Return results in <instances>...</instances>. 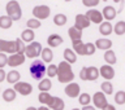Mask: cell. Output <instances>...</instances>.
I'll return each instance as SVG.
<instances>
[{
  "label": "cell",
  "mask_w": 125,
  "mask_h": 110,
  "mask_svg": "<svg viewBox=\"0 0 125 110\" xmlns=\"http://www.w3.org/2000/svg\"><path fill=\"white\" fill-rule=\"evenodd\" d=\"M56 76L60 83H69V82L74 80V73L72 70V64L66 62L65 60L61 61L57 65V73Z\"/></svg>",
  "instance_id": "1"
},
{
  "label": "cell",
  "mask_w": 125,
  "mask_h": 110,
  "mask_svg": "<svg viewBox=\"0 0 125 110\" xmlns=\"http://www.w3.org/2000/svg\"><path fill=\"white\" fill-rule=\"evenodd\" d=\"M30 75L35 80H41L46 74V66L42 60H34L30 65Z\"/></svg>",
  "instance_id": "2"
},
{
  "label": "cell",
  "mask_w": 125,
  "mask_h": 110,
  "mask_svg": "<svg viewBox=\"0 0 125 110\" xmlns=\"http://www.w3.org/2000/svg\"><path fill=\"white\" fill-rule=\"evenodd\" d=\"M5 10H7V16H9L12 18V21H18V19L22 17V9H21V7H20L17 0H10V1H8L7 7H5Z\"/></svg>",
  "instance_id": "3"
},
{
  "label": "cell",
  "mask_w": 125,
  "mask_h": 110,
  "mask_svg": "<svg viewBox=\"0 0 125 110\" xmlns=\"http://www.w3.org/2000/svg\"><path fill=\"white\" fill-rule=\"evenodd\" d=\"M42 51V44L39 42H30L27 45H25V51H23V54L27 58H38L39 54H41Z\"/></svg>",
  "instance_id": "4"
},
{
  "label": "cell",
  "mask_w": 125,
  "mask_h": 110,
  "mask_svg": "<svg viewBox=\"0 0 125 110\" xmlns=\"http://www.w3.org/2000/svg\"><path fill=\"white\" fill-rule=\"evenodd\" d=\"M26 60V56L23 53H18V52H14V53H10V56L8 57L7 60V65H9L10 68H17V66L22 65Z\"/></svg>",
  "instance_id": "5"
},
{
  "label": "cell",
  "mask_w": 125,
  "mask_h": 110,
  "mask_svg": "<svg viewBox=\"0 0 125 110\" xmlns=\"http://www.w3.org/2000/svg\"><path fill=\"white\" fill-rule=\"evenodd\" d=\"M13 89L17 93H20L21 96H29L31 92H33V85L30 83H26V82H16Z\"/></svg>",
  "instance_id": "6"
},
{
  "label": "cell",
  "mask_w": 125,
  "mask_h": 110,
  "mask_svg": "<svg viewBox=\"0 0 125 110\" xmlns=\"http://www.w3.org/2000/svg\"><path fill=\"white\" fill-rule=\"evenodd\" d=\"M65 95L70 97V99H76L78 97V95L81 93V88H80V84L76 83V82H69V83H66V87H65Z\"/></svg>",
  "instance_id": "7"
},
{
  "label": "cell",
  "mask_w": 125,
  "mask_h": 110,
  "mask_svg": "<svg viewBox=\"0 0 125 110\" xmlns=\"http://www.w3.org/2000/svg\"><path fill=\"white\" fill-rule=\"evenodd\" d=\"M50 13H51V9H50V7H47V5H37V7H34V9H33V16L38 19L48 18Z\"/></svg>",
  "instance_id": "8"
},
{
  "label": "cell",
  "mask_w": 125,
  "mask_h": 110,
  "mask_svg": "<svg viewBox=\"0 0 125 110\" xmlns=\"http://www.w3.org/2000/svg\"><path fill=\"white\" fill-rule=\"evenodd\" d=\"M91 101L94 102V106L96 109H103L105 106V104L108 102L107 101V97L103 92H96L94 93V96L91 97Z\"/></svg>",
  "instance_id": "9"
},
{
  "label": "cell",
  "mask_w": 125,
  "mask_h": 110,
  "mask_svg": "<svg viewBox=\"0 0 125 110\" xmlns=\"http://www.w3.org/2000/svg\"><path fill=\"white\" fill-rule=\"evenodd\" d=\"M99 76H102L105 80H112L115 78V70H113L112 65H103L99 69Z\"/></svg>",
  "instance_id": "10"
},
{
  "label": "cell",
  "mask_w": 125,
  "mask_h": 110,
  "mask_svg": "<svg viewBox=\"0 0 125 110\" xmlns=\"http://www.w3.org/2000/svg\"><path fill=\"white\" fill-rule=\"evenodd\" d=\"M90 19L86 17V14H77L76 16V18H74V26L77 27V29H80V30H83V29H87V27L90 26Z\"/></svg>",
  "instance_id": "11"
},
{
  "label": "cell",
  "mask_w": 125,
  "mask_h": 110,
  "mask_svg": "<svg viewBox=\"0 0 125 110\" xmlns=\"http://www.w3.org/2000/svg\"><path fill=\"white\" fill-rule=\"evenodd\" d=\"M0 52L4 53H14L16 52V42L14 40H4L0 39Z\"/></svg>",
  "instance_id": "12"
},
{
  "label": "cell",
  "mask_w": 125,
  "mask_h": 110,
  "mask_svg": "<svg viewBox=\"0 0 125 110\" xmlns=\"http://www.w3.org/2000/svg\"><path fill=\"white\" fill-rule=\"evenodd\" d=\"M47 106L52 110H62L65 108V104L60 97H56V96H51V99L48 100L47 102Z\"/></svg>",
  "instance_id": "13"
},
{
  "label": "cell",
  "mask_w": 125,
  "mask_h": 110,
  "mask_svg": "<svg viewBox=\"0 0 125 110\" xmlns=\"http://www.w3.org/2000/svg\"><path fill=\"white\" fill-rule=\"evenodd\" d=\"M86 17H87L90 19V22H93V23H99L103 21V16H102V12L99 10H96V9H89L87 12H86Z\"/></svg>",
  "instance_id": "14"
},
{
  "label": "cell",
  "mask_w": 125,
  "mask_h": 110,
  "mask_svg": "<svg viewBox=\"0 0 125 110\" xmlns=\"http://www.w3.org/2000/svg\"><path fill=\"white\" fill-rule=\"evenodd\" d=\"M64 42V39H62L59 34H51L48 39H47V44H48L50 48H56L61 44V43Z\"/></svg>",
  "instance_id": "15"
},
{
  "label": "cell",
  "mask_w": 125,
  "mask_h": 110,
  "mask_svg": "<svg viewBox=\"0 0 125 110\" xmlns=\"http://www.w3.org/2000/svg\"><path fill=\"white\" fill-rule=\"evenodd\" d=\"M102 16H103V18H105L107 21H112V19L117 16V10L113 7L107 5V7L103 8V10H102Z\"/></svg>",
  "instance_id": "16"
},
{
  "label": "cell",
  "mask_w": 125,
  "mask_h": 110,
  "mask_svg": "<svg viewBox=\"0 0 125 110\" xmlns=\"http://www.w3.org/2000/svg\"><path fill=\"white\" fill-rule=\"evenodd\" d=\"M112 25L109 21H102L99 23V33L103 35V36H108V35H111L113 31H112Z\"/></svg>",
  "instance_id": "17"
},
{
  "label": "cell",
  "mask_w": 125,
  "mask_h": 110,
  "mask_svg": "<svg viewBox=\"0 0 125 110\" xmlns=\"http://www.w3.org/2000/svg\"><path fill=\"white\" fill-rule=\"evenodd\" d=\"M72 45H73V51L76 52V54L85 56V43L81 39H74V40H72Z\"/></svg>",
  "instance_id": "18"
},
{
  "label": "cell",
  "mask_w": 125,
  "mask_h": 110,
  "mask_svg": "<svg viewBox=\"0 0 125 110\" xmlns=\"http://www.w3.org/2000/svg\"><path fill=\"white\" fill-rule=\"evenodd\" d=\"M112 47V42L109 39H96L95 40V48L96 49H102V51H105V49H109Z\"/></svg>",
  "instance_id": "19"
},
{
  "label": "cell",
  "mask_w": 125,
  "mask_h": 110,
  "mask_svg": "<svg viewBox=\"0 0 125 110\" xmlns=\"http://www.w3.org/2000/svg\"><path fill=\"white\" fill-rule=\"evenodd\" d=\"M35 39V34H34V30L33 29H25L22 31V34H21V40L23 43H30V42H33Z\"/></svg>",
  "instance_id": "20"
},
{
  "label": "cell",
  "mask_w": 125,
  "mask_h": 110,
  "mask_svg": "<svg viewBox=\"0 0 125 110\" xmlns=\"http://www.w3.org/2000/svg\"><path fill=\"white\" fill-rule=\"evenodd\" d=\"M39 56H42V61L47 62V64L52 62V60H53V53H52V49H51L50 47H48V48H42Z\"/></svg>",
  "instance_id": "21"
},
{
  "label": "cell",
  "mask_w": 125,
  "mask_h": 110,
  "mask_svg": "<svg viewBox=\"0 0 125 110\" xmlns=\"http://www.w3.org/2000/svg\"><path fill=\"white\" fill-rule=\"evenodd\" d=\"M16 96H17V92H16L13 88H7V89H4V92H3V100L5 101V102H12V101H14Z\"/></svg>",
  "instance_id": "22"
},
{
  "label": "cell",
  "mask_w": 125,
  "mask_h": 110,
  "mask_svg": "<svg viewBox=\"0 0 125 110\" xmlns=\"http://www.w3.org/2000/svg\"><path fill=\"white\" fill-rule=\"evenodd\" d=\"M64 60L66 62H69V64H76L77 62V54L74 52L73 49L70 48H66L64 51Z\"/></svg>",
  "instance_id": "23"
},
{
  "label": "cell",
  "mask_w": 125,
  "mask_h": 110,
  "mask_svg": "<svg viewBox=\"0 0 125 110\" xmlns=\"http://www.w3.org/2000/svg\"><path fill=\"white\" fill-rule=\"evenodd\" d=\"M20 78H21V75H20V73L17 70H10L8 74H5V80L9 84H14L16 82L20 80Z\"/></svg>",
  "instance_id": "24"
},
{
  "label": "cell",
  "mask_w": 125,
  "mask_h": 110,
  "mask_svg": "<svg viewBox=\"0 0 125 110\" xmlns=\"http://www.w3.org/2000/svg\"><path fill=\"white\" fill-rule=\"evenodd\" d=\"M104 61L107 62L108 65H115L116 64V54L115 52L109 48V49H105V52H104Z\"/></svg>",
  "instance_id": "25"
},
{
  "label": "cell",
  "mask_w": 125,
  "mask_h": 110,
  "mask_svg": "<svg viewBox=\"0 0 125 110\" xmlns=\"http://www.w3.org/2000/svg\"><path fill=\"white\" fill-rule=\"evenodd\" d=\"M87 70V80H96L99 78V69H96L95 66H90V68H86Z\"/></svg>",
  "instance_id": "26"
},
{
  "label": "cell",
  "mask_w": 125,
  "mask_h": 110,
  "mask_svg": "<svg viewBox=\"0 0 125 110\" xmlns=\"http://www.w3.org/2000/svg\"><path fill=\"white\" fill-rule=\"evenodd\" d=\"M12 23H13V21L9 16H0V29H10Z\"/></svg>",
  "instance_id": "27"
},
{
  "label": "cell",
  "mask_w": 125,
  "mask_h": 110,
  "mask_svg": "<svg viewBox=\"0 0 125 110\" xmlns=\"http://www.w3.org/2000/svg\"><path fill=\"white\" fill-rule=\"evenodd\" d=\"M51 87H52V83H51L50 79H46V78H42L39 80V84H38V89L39 91H47L48 92Z\"/></svg>",
  "instance_id": "28"
},
{
  "label": "cell",
  "mask_w": 125,
  "mask_h": 110,
  "mask_svg": "<svg viewBox=\"0 0 125 110\" xmlns=\"http://www.w3.org/2000/svg\"><path fill=\"white\" fill-rule=\"evenodd\" d=\"M68 35H69V38L72 39V40H74V39H81L82 38V30L77 29L76 26H72L68 30Z\"/></svg>",
  "instance_id": "29"
},
{
  "label": "cell",
  "mask_w": 125,
  "mask_h": 110,
  "mask_svg": "<svg viewBox=\"0 0 125 110\" xmlns=\"http://www.w3.org/2000/svg\"><path fill=\"white\" fill-rule=\"evenodd\" d=\"M100 88H102V92H103L104 95H112L113 93V85L109 80L103 82V83L100 84Z\"/></svg>",
  "instance_id": "30"
},
{
  "label": "cell",
  "mask_w": 125,
  "mask_h": 110,
  "mask_svg": "<svg viewBox=\"0 0 125 110\" xmlns=\"http://www.w3.org/2000/svg\"><path fill=\"white\" fill-rule=\"evenodd\" d=\"M66 21H68V18H66V16L62 14V13H57L53 17V23L56 26H64L66 23Z\"/></svg>",
  "instance_id": "31"
},
{
  "label": "cell",
  "mask_w": 125,
  "mask_h": 110,
  "mask_svg": "<svg viewBox=\"0 0 125 110\" xmlns=\"http://www.w3.org/2000/svg\"><path fill=\"white\" fill-rule=\"evenodd\" d=\"M112 31H115V34L119 35V36L124 35L125 34V22L124 21H119L115 25V27H112Z\"/></svg>",
  "instance_id": "32"
},
{
  "label": "cell",
  "mask_w": 125,
  "mask_h": 110,
  "mask_svg": "<svg viewBox=\"0 0 125 110\" xmlns=\"http://www.w3.org/2000/svg\"><path fill=\"white\" fill-rule=\"evenodd\" d=\"M78 102L81 104V106H83V105H87L91 102V96L89 95V93H80L78 95Z\"/></svg>",
  "instance_id": "33"
},
{
  "label": "cell",
  "mask_w": 125,
  "mask_h": 110,
  "mask_svg": "<svg viewBox=\"0 0 125 110\" xmlns=\"http://www.w3.org/2000/svg\"><path fill=\"white\" fill-rule=\"evenodd\" d=\"M95 44L94 43H85V56H91L95 53Z\"/></svg>",
  "instance_id": "34"
},
{
  "label": "cell",
  "mask_w": 125,
  "mask_h": 110,
  "mask_svg": "<svg viewBox=\"0 0 125 110\" xmlns=\"http://www.w3.org/2000/svg\"><path fill=\"white\" fill-rule=\"evenodd\" d=\"M26 26L29 27V29H39L41 27V19L38 18H30L29 21L26 22Z\"/></svg>",
  "instance_id": "35"
},
{
  "label": "cell",
  "mask_w": 125,
  "mask_h": 110,
  "mask_svg": "<svg viewBox=\"0 0 125 110\" xmlns=\"http://www.w3.org/2000/svg\"><path fill=\"white\" fill-rule=\"evenodd\" d=\"M50 99H51V95H50L47 91H41V93H39V96H38L39 102H41V104H44V105H47V102H48Z\"/></svg>",
  "instance_id": "36"
},
{
  "label": "cell",
  "mask_w": 125,
  "mask_h": 110,
  "mask_svg": "<svg viewBox=\"0 0 125 110\" xmlns=\"http://www.w3.org/2000/svg\"><path fill=\"white\" fill-rule=\"evenodd\" d=\"M115 101L117 105H124L125 104V92L124 91H117L115 93Z\"/></svg>",
  "instance_id": "37"
},
{
  "label": "cell",
  "mask_w": 125,
  "mask_h": 110,
  "mask_svg": "<svg viewBox=\"0 0 125 110\" xmlns=\"http://www.w3.org/2000/svg\"><path fill=\"white\" fill-rule=\"evenodd\" d=\"M56 73H57V66H56V65L51 64L48 68H46V74H47V75H48L50 78L56 76Z\"/></svg>",
  "instance_id": "38"
},
{
  "label": "cell",
  "mask_w": 125,
  "mask_h": 110,
  "mask_svg": "<svg viewBox=\"0 0 125 110\" xmlns=\"http://www.w3.org/2000/svg\"><path fill=\"white\" fill-rule=\"evenodd\" d=\"M16 52L18 53H23V51H25V43H23L21 39H16Z\"/></svg>",
  "instance_id": "39"
},
{
  "label": "cell",
  "mask_w": 125,
  "mask_h": 110,
  "mask_svg": "<svg viewBox=\"0 0 125 110\" xmlns=\"http://www.w3.org/2000/svg\"><path fill=\"white\" fill-rule=\"evenodd\" d=\"M100 3V0H82V4L87 8H94Z\"/></svg>",
  "instance_id": "40"
},
{
  "label": "cell",
  "mask_w": 125,
  "mask_h": 110,
  "mask_svg": "<svg viewBox=\"0 0 125 110\" xmlns=\"http://www.w3.org/2000/svg\"><path fill=\"white\" fill-rule=\"evenodd\" d=\"M7 60H8L7 53L0 52V68H3V69H4V66H7Z\"/></svg>",
  "instance_id": "41"
},
{
  "label": "cell",
  "mask_w": 125,
  "mask_h": 110,
  "mask_svg": "<svg viewBox=\"0 0 125 110\" xmlns=\"http://www.w3.org/2000/svg\"><path fill=\"white\" fill-rule=\"evenodd\" d=\"M80 78L81 80H87V70H86V68H82L80 70Z\"/></svg>",
  "instance_id": "42"
},
{
  "label": "cell",
  "mask_w": 125,
  "mask_h": 110,
  "mask_svg": "<svg viewBox=\"0 0 125 110\" xmlns=\"http://www.w3.org/2000/svg\"><path fill=\"white\" fill-rule=\"evenodd\" d=\"M5 70H3V68H0V83L5 80Z\"/></svg>",
  "instance_id": "43"
},
{
  "label": "cell",
  "mask_w": 125,
  "mask_h": 110,
  "mask_svg": "<svg viewBox=\"0 0 125 110\" xmlns=\"http://www.w3.org/2000/svg\"><path fill=\"white\" fill-rule=\"evenodd\" d=\"M102 110H115V106H113V105H109L108 102L105 104V106L102 109Z\"/></svg>",
  "instance_id": "44"
},
{
  "label": "cell",
  "mask_w": 125,
  "mask_h": 110,
  "mask_svg": "<svg viewBox=\"0 0 125 110\" xmlns=\"http://www.w3.org/2000/svg\"><path fill=\"white\" fill-rule=\"evenodd\" d=\"M37 110H50V108L47 106V105H44V104H42L39 108H37Z\"/></svg>",
  "instance_id": "45"
},
{
  "label": "cell",
  "mask_w": 125,
  "mask_h": 110,
  "mask_svg": "<svg viewBox=\"0 0 125 110\" xmlns=\"http://www.w3.org/2000/svg\"><path fill=\"white\" fill-rule=\"evenodd\" d=\"M82 109H83V110H93L94 109V106H91V105H83V106H82Z\"/></svg>",
  "instance_id": "46"
},
{
  "label": "cell",
  "mask_w": 125,
  "mask_h": 110,
  "mask_svg": "<svg viewBox=\"0 0 125 110\" xmlns=\"http://www.w3.org/2000/svg\"><path fill=\"white\" fill-rule=\"evenodd\" d=\"M27 109H29V110H37V108H34V106H29Z\"/></svg>",
  "instance_id": "47"
},
{
  "label": "cell",
  "mask_w": 125,
  "mask_h": 110,
  "mask_svg": "<svg viewBox=\"0 0 125 110\" xmlns=\"http://www.w3.org/2000/svg\"><path fill=\"white\" fill-rule=\"evenodd\" d=\"M113 1H115V3H120L121 0H113Z\"/></svg>",
  "instance_id": "48"
},
{
  "label": "cell",
  "mask_w": 125,
  "mask_h": 110,
  "mask_svg": "<svg viewBox=\"0 0 125 110\" xmlns=\"http://www.w3.org/2000/svg\"><path fill=\"white\" fill-rule=\"evenodd\" d=\"M64 1H66V3H68V1H72V0H64Z\"/></svg>",
  "instance_id": "49"
},
{
  "label": "cell",
  "mask_w": 125,
  "mask_h": 110,
  "mask_svg": "<svg viewBox=\"0 0 125 110\" xmlns=\"http://www.w3.org/2000/svg\"><path fill=\"white\" fill-rule=\"evenodd\" d=\"M103 1H107V0H103Z\"/></svg>",
  "instance_id": "50"
}]
</instances>
